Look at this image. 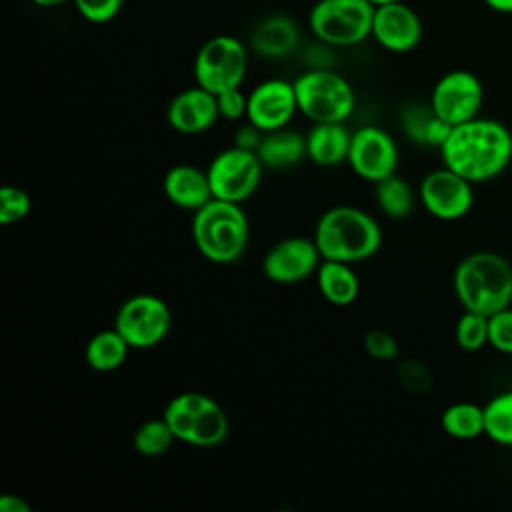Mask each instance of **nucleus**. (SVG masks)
Here are the masks:
<instances>
[{
    "instance_id": "f257e3e1",
    "label": "nucleus",
    "mask_w": 512,
    "mask_h": 512,
    "mask_svg": "<svg viewBox=\"0 0 512 512\" xmlns=\"http://www.w3.org/2000/svg\"><path fill=\"white\" fill-rule=\"evenodd\" d=\"M440 158L472 184L490 182L512 162V132L498 120L476 116L452 126L440 146Z\"/></svg>"
},
{
    "instance_id": "f03ea898",
    "label": "nucleus",
    "mask_w": 512,
    "mask_h": 512,
    "mask_svg": "<svg viewBox=\"0 0 512 512\" xmlns=\"http://www.w3.org/2000/svg\"><path fill=\"white\" fill-rule=\"evenodd\" d=\"M452 288L462 310L490 316L512 306V264L494 250L470 252L456 264Z\"/></svg>"
},
{
    "instance_id": "7ed1b4c3",
    "label": "nucleus",
    "mask_w": 512,
    "mask_h": 512,
    "mask_svg": "<svg viewBox=\"0 0 512 512\" xmlns=\"http://www.w3.org/2000/svg\"><path fill=\"white\" fill-rule=\"evenodd\" d=\"M312 238L322 260L358 264L380 250L382 228L362 208L342 204L322 212Z\"/></svg>"
},
{
    "instance_id": "20e7f679",
    "label": "nucleus",
    "mask_w": 512,
    "mask_h": 512,
    "mask_svg": "<svg viewBox=\"0 0 512 512\" xmlns=\"http://www.w3.org/2000/svg\"><path fill=\"white\" fill-rule=\"evenodd\" d=\"M192 240L196 250L212 264L238 262L248 246L250 226L236 202L212 198L192 212Z\"/></svg>"
},
{
    "instance_id": "39448f33",
    "label": "nucleus",
    "mask_w": 512,
    "mask_h": 512,
    "mask_svg": "<svg viewBox=\"0 0 512 512\" xmlns=\"http://www.w3.org/2000/svg\"><path fill=\"white\" fill-rule=\"evenodd\" d=\"M178 442L196 448H214L222 444L230 432L224 408L204 392H180L166 404L162 412Z\"/></svg>"
},
{
    "instance_id": "423d86ee",
    "label": "nucleus",
    "mask_w": 512,
    "mask_h": 512,
    "mask_svg": "<svg viewBox=\"0 0 512 512\" xmlns=\"http://www.w3.org/2000/svg\"><path fill=\"white\" fill-rule=\"evenodd\" d=\"M298 112L312 124L316 122H346L356 106L354 88L350 82L324 68L308 70L294 80Z\"/></svg>"
},
{
    "instance_id": "0eeeda50",
    "label": "nucleus",
    "mask_w": 512,
    "mask_h": 512,
    "mask_svg": "<svg viewBox=\"0 0 512 512\" xmlns=\"http://www.w3.org/2000/svg\"><path fill=\"white\" fill-rule=\"evenodd\" d=\"M370 0H318L308 12L310 32L330 46H356L372 36Z\"/></svg>"
},
{
    "instance_id": "6e6552de",
    "label": "nucleus",
    "mask_w": 512,
    "mask_h": 512,
    "mask_svg": "<svg viewBox=\"0 0 512 512\" xmlns=\"http://www.w3.org/2000/svg\"><path fill=\"white\" fill-rule=\"evenodd\" d=\"M192 72L196 84L212 94L240 88L248 72L246 46L228 34L212 36L198 48Z\"/></svg>"
},
{
    "instance_id": "1a4fd4ad",
    "label": "nucleus",
    "mask_w": 512,
    "mask_h": 512,
    "mask_svg": "<svg viewBox=\"0 0 512 512\" xmlns=\"http://www.w3.org/2000/svg\"><path fill=\"white\" fill-rule=\"evenodd\" d=\"M112 326L132 350H148L168 336L172 314L160 296L134 294L118 306Z\"/></svg>"
},
{
    "instance_id": "9d476101",
    "label": "nucleus",
    "mask_w": 512,
    "mask_h": 512,
    "mask_svg": "<svg viewBox=\"0 0 512 512\" xmlns=\"http://www.w3.org/2000/svg\"><path fill=\"white\" fill-rule=\"evenodd\" d=\"M262 170L264 164L256 152L232 144L230 148L218 152L206 170L212 196L242 204L258 190Z\"/></svg>"
},
{
    "instance_id": "9b49d317",
    "label": "nucleus",
    "mask_w": 512,
    "mask_h": 512,
    "mask_svg": "<svg viewBox=\"0 0 512 512\" xmlns=\"http://www.w3.org/2000/svg\"><path fill=\"white\" fill-rule=\"evenodd\" d=\"M418 202L436 220L454 222L472 210L474 184L442 164L420 180Z\"/></svg>"
},
{
    "instance_id": "f8f14e48",
    "label": "nucleus",
    "mask_w": 512,
    "mask_h": 512,
    "mask_svg": "<svg viewBox=\"0 0 512 512\" xmlns=\"http://www.w3.org/2000/svg\"><path fill=\"white\" fill-rule=\"evenodd\" d=\"M398 160V146L384 128L362 126L352 132L346 162L358 178L376 184L396 174Z\"/></svg>"
},
{
    "instance_id": "ddd939ff",
    "label": "nucleus",
    "mask_w": 512,
    "mask_h": 512,
    "mask_svg": "<svg viewBox=\"0 0 512 512\" xmlns=\"http://www.w3.org/2000/svg\"><path fill=\"white\" fill-rule=\"evenodd\" d=\"M482 102L484 88L478 76L468 70H450L436 80L428 104L444 122L458 126L476 118Z\"/></svg>"
},
{
    "instance_id": "4468645a",
    "label": "nucleus",
    "mask_w": 512,
    "mask_h": 512,
    "mask_svg": "<svg viewBox=\"0 0 512 512\" xmlns=\"http://www.w3.org/2000/svg\"><path fill=\"white\" fill-rule=\"evenodd\" d=\"M320 262L322 256L314 238L286 236L266 250L262 272L274 284H298L314 276Z\"/></svg>"
},
{
    "instance_id": "2eb2a0df",
    "label": "nucleus",
    "mask_w": 512,
    "mask_h": 512,
    "mask_svg": "<svg viewBox=\"0 0 512 512\" xmlns=\"http://www.w3.org/2000/svg\"><path fill=\"white\" fill-rule=\"evenodd\" d=\"M298 112L294 82L268 78L248 92L246 120L262 132L286 128Z\"/></svg>"
},
{
    "instance_id": "dca6fc26",
    "label": "nucleus",
    "mask_w": 512,
    "mask_h": 512,
    "mask_svg": "<svg viewBox=\"0 0 512 512\" xmlns=\"http://www.w3.org/2000/svg\"><path fill=\"white\" fill-rule=\"evenodd\" d=\"M220 118L216 94L202 86H192L178 92L168 108L166 122L168 126L184 136H198L208 132Z\"/></svg>"
},
{
    "instance_id": "f3484780",
    "label": "nucleus",
    "mask_w": 512,
    "mask_h": 512,
    "mask_svg": "<svg viewBox=\"0 0 512 512\" xmlns=\"http://www.w3.org/2000/svg\"><path fill=\"white\" fill-rule=\"evenodd\" d=\"M372 38L390 52H410L422 40L420 16L406 2L374 8Z\"/></svg>"
},
{
    "instance_id": "a211bd4d",
    "label": "nucleus",
    "mask_w": 512,
    "mask_h": 512,
    "mask_svg": "<svg viewBox=\"0 0 512 512\" xmlns=\"http://www.w3.org/2000/svg\"><path fill=\"white\" fill-rule=\"evenodd\" d=\"M162 190L170 204L188 212H196L214 198L208 174L190 164L172 166L162 178Z\"/></svg>"
},
{
    "instance_id": "6ab92c4d",
    "label": "nucleus",
    "mask_w": 512,
    "mask_h": 512,
    "mask_svg": "<svg viewBox=\"0 0 512 512\" xmlns=\"http://www.w3.org/2000/svg\"><path fill=\"white\" fill-rule=\"evenodd\" d=\"M350 140L344 122H316L306 132V158L320 168L338 166L348 160Z\"/></svg>"
},
{
    "instance_id": "aec40b11",
    "label": "nucleus",
    "mask_w": 512,
    "mask_h": 512,
    "mask_svg": "<svg viewBox=\"0 0 512 512\" xmlns=\"http://www.w3.org/2000/svg\"><path fill=\"white\" fill-rule=\"evenodd\" d=\"M298 40L300 32L296 22L284 14L266 16L254 26L250 34V46L254 52L272 60L292 54L298 46Z\"/></svg>"
},
{
    "instance_id": "412c9836",
    "label": "nucleus",
    "mask_w": 512,
    "mask_h": 512,
    "mask_svg": "<svg viewBox=\"0 0 512 512\" xmlns=\"http://www.w3.org/2000/svg\"><path fill=\"white\" fill-rule=\"evenodd\" d=\"M256 154L264 168H292L306 158V134H300L288 126L264 132Z\"/></svg>"
},
{
    "instance_id": "4be33fe9",
    "label": "nucleus",
    "mask_w": 512,
    "mask_h": 512,
    "mask_svg": "<svg viewBox=\"0 0 512 512\" xmlns=\"http://www.w3.org/2000/svg\"><path fill=\"white\" fill-rule=\"evenodd\" d=\"M354 264L338 260H322L316 270V284L326 302L334 306H350L360 294V280L352 268Z\"/></svg>"
},
{
    "instance_id": "5701e85b",
    "label": "nucleus",
    "mask_w": 512,
    "mask_h": 512,
    "mask_svg": "<svg viewBox=\"0 0 512 512\" xmlns=\"http://www.w3.org/2000/svg\"><path fill=\"white\" fill-rule=\"evenodd\" d=\"M400 124L404 134L418 146L438 148L446 142L452 126L444 122L432 106L424 104H408L400 114Z\"/></svg>"
},
{
    "instance_id": "b1692460",
    "label": "nucleus",
    "mask_w": 512,
    "mask_h": 512,
    "mask_svg": "<svg viewBox=\"0 0 512 512\" xmlns=\"http://www.w3.org/2000/svg\"><path fill=\"white\" fill-rule=\"evenodd\" d=\"M130 350V344L112 326L90 336L84 348V360L94 372L108 374L118 370L126 362Z\"/></svg>"
},
{
    "instance_id": "393cba45",
    "label": "nucleus",
    "mask_w": 512,
    "mask_h": 512,
    "mask_svg": "<svg viewBox=\"0 0 512 512\" xmlns=\"http://www.w3.org/2000/svg\"><path fill=\"white\" fill-rule=\"evenodd\" d=\"M442 432L454 440H476L484 436V406L454 402L440 416Z\"/></svg>"
},
{
    "instance_id": "a878e982",
    "label": "nucleus",
    "mask_w": 512,
    "mask_h": 512,
    "mask_svg": "<svg viewBox=\"0 0 512 512\" xmlns=\"http://www.w3.org/2000/svg\"><path fill=\"white\" fill-rule=\"evenodd\" d=\"M374 200L388 218L402 220L412 214L418 192H414V188L402 176L392 174L374 184Z\"/></svg>"
},
{
    "instance_id": "bb28decb",
    "label": "nucleus",
    "mask_w": 512,
    "mask_h": 512,
    "mask_svg": "<svg viewBox=\"0 0 512 512\" xmlns=\"http://www.w3.org/2000/svg\"><path fill=\"white\" fill-rule=\"evenodd\" d=\"M484 436L498 446L512 448V390L500 392L484 404Z\"/></svg>"
},
{
    "instance_id": "cd10ccee",
    "label": "nucleus",
    "mask_w": 512,
    "mask_h": 512,
    "mask_svg": "<svg viewBox=\"0 0 512 512\" xmlns=\"http://www.w3.org/2000/svg\"><path fill=\"white\" fill-rule=\"evenodd\" d=\"M178 442L172 428L168 426V422L164 420V416L160 418H150L146 422H142L132 436V446L140 456L146 458H158L162 454H166L172 444Z\"/></svg>"
},
{
    "instance_id": "c85d7f7f",
    "label": "nucleus",
    "mask_w": 512,
    "mask_h": 512,
    "mask_svg": "<svg viewBox=\"0 0 512 512\" xmlns=\"http://www.w3.org/2000/svg\"><path fill=\"white\" fill-rule=\"evenodd\" d=\"M454 342L464 352H478L488 346V316L464 310L454 326Z\"/></svg>"
},
{
    "instance_id": "c756f323",
    "label": "nucleus",
    "mask_w": 512,
    "mask_h": 512,
    "mask_svg": "<svg viewBox=\"0 0 512 512\" xmlns=\"http://www.w3.org/2000/svg\"><path fill=\"white\" fill-rule=\"evenodd\" d=\"M32 210V198L20 186H2L0 190V224L10 226L24 220Z\"/></svg>"
},
{
    "instance_id": "7c9ffc66",
    "label": "nucleus",
    "mask_w": 512,
    "mask_h": 512,
    "mask_svg": "<svg viewBox=\"0 0 512 512\" xmlns=\"http://www.w3.org/2000/svg\"><path fill=\"white\" fill-rule=\"evenodd\" d=\"M488 346L512 356V306L488 316Z\"/></svg>"
},
{
    "instance_id": "2f4dec72",
    "label": "nucleus",
    "mask_w": 512,
    "mask_h": 512,
    "mask_svg": "<svg viewBox=\"0 0 512 512\" xmlns=\"http://www.w3.org/2000/svg\"><path fill=\"white\" fill-rule=\"evenodd\" d=\"M396 376L402 388L414 394H424L432 388V374L426 364L414 360V358H404L396 366Z\"/></svg>"
},
{
    "instance_id": "473e14b6",
    "label": "nucleus",
    "mask_w": 512,
    "mask_h": 512,
    "mask_svg": "<svg viewBox=\"0 0 512 512\" xmlns=\"http://www.w3.org/2000/svg\"><path fill=\"white\" fill-rule=\"evenodd\" d=\"M76 6V12L92 24H106L114 20L122 6L124 0H72Z\"/></svg>"
},
{
    "instance_id": "72a5a7b5",
    "label": "nucleus",
    "mask_w": 512,
    "mask_h": 512,
    "mask_svg": "<svg viewBox=\"0 0 512 512\" xmlns=\"http://www.w3.org/2000/svg\"><path fill=\"white\" fill-rule=\"evenodd\" d=\"M364 350L368 352V356H372L374 360H380V362H390V360H396L398 358V342L396 338L382 330V328H374V330H368L364 334Z\"/></svg>"
},
{
    "instance_id": "f704fd0d",
    "label": "nucleus",
    "mask_w": 512,
    "mask_h": 512,
    "mask_svg": "<svg viewBox=\"0 0 512 512\" xmlns=\"http://www.w3.org/2000/svg\"><path fill=\"white\" fill-rule=\"evenodd\" d=\"M216 102H218L220 118H224L228 122H238L242 118L246 120L248 94H244L240 88H232V90L216 94Z\"/></svg>"
},
{
    "instance_id": "c9c22d12",
    "label": "nucleus",
    "mask_w": 512,
    "mask_h": 512,
    "mask_svg": "<svg viewBox=\"0 0 512 512\" xmlns=\"http://www.w3.org/2000/svg\"><path fill=\"white\" fill-rule=\"evenodd\" d=\"M262 136H264V132L246 120V124H242V126L234 132V146H240V148H244V150L256 152L258 146H260V142H262Z\"/></svg>"
},
{
    "instance_id": "e433bc0d",
    "label": "nucleus",
    "mask_w": 512,
    "mask_h": 512,
    "mask_svg": "<svg viewBox=\"0 0 512 512\" xmlns=\"http://www.w3.org/2000/svg\"><path fill=\"white\" fill-rule=\"evenodd\" d=\"M0 510L2 512H32V506L18 494H2Z\"/></svg>"
},
{
    "instance_id": "4c0bfd02",
    "label": "nucleus",
    "mask_w": 512,
    "mask_h": 512,
    "mask_svg": "<svg viewBox=\"0 0 512 512\" xmlns=\"http://www.w3.org/2000/svg\"><path fill=\"white\" fill-rule=\"evenodd\" d=\"M490 10L500 14H512V0H482Z\"/></svg>"
},
{
    "instance_id": "58836bf2",
    "label": "nucleus",
    "mask_w": 512,
    "mask_h": 512,
    "mask_svg": "<svg viewBox=\"0 0 512 512\" xmlns=\"http://www.w3.org/2000/svg\"><path fill=\"white\" fill-rule=\"evenodd\" d=\"M64 2H70V0H32V4L40 8H56V6H62Z\"/></svg>"
},
{
    "instance_id": "ea45409f",
    "label": "nucleus",
    "mask_w": 512,
    "mask_h": 512,
    "mask_svg": "<svg viewBox=\"0 0 512 512\" xmlns=\"http://www.w3.org/2000/svg\"><path fill=\"white\" fill-rule=\"evenodd\" d=\"M396 2H404V0H370V4H372L374 8H378V6H388V4H396Z\"/></svg>"
}]
</instances>
